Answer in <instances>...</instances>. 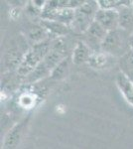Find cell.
<instances>
[{"label":"cell","instance_id":"1","mask_svg":"<svg viewBox=\"0 0 133 149\" xmlns=\"http://www.w3.org/2000/svg\"><path fill=\"white\" fill-rule=\"evenodd\" d=\"M98 10L100 6L97 1H84L83 5L76 9L74 21L70 26L71 30L79 34H86L91 24L94 22Z\"/></svg>","mask_w":133,"mask_h":149},{"label":"cell","instance_id":"2","mask_svg":"<svg viewBox=\"0 0 133 149\" xmlns=\"http://www.w3.org/2000/svg\"><path fill=\"white\" fill-rule=\"evenodd\" d=\"M130 32L118 28L116 30L110 31L107 33L102 45L101 52L106 55L121 57L127 51H129V37Z\"/></svg>","mask_w":133,"mask_h":149},{"label":"cell","instance_id":"3","mask_svg":"<svg viewBox=\"0 0 133 149\" xmlns=\"http://www.w3.org/2000/svg\"><path fill=\"white\" fill-rule=\"evenodd\" d=\"M107 31L103 27L98 24L97 22H94L91 24L88 32L86 33V44L91 48L93 52H98L101 51V45L104 41Z\"/></svg>","mask_w":133,"mask_h":149},{"label":"cell","instance_id":"4","mask_svg":"<svg viewBox=\"0 0 133 149\" xmlns=\"http://www.w3.org/2000/svg\"><path fill=\"white\" fill-rule=\"evenodd\" d=\"M95 22L103 27L107 32L119 28V14L117 9H100L95 15Z\"/></svg>","mask_w":133,"mask_h":149},{"label":"cell","instance_id":"5","mask_svg":"<svg viewBox=\"0 0 133 149\" xmlns=\"http://www.w3.org/2000/svg\"><path fill=\"white\" fill-rule=\"evenodd\" d=\"M91 50L86 42L84 41H79L77 42L76 46L74 48L72 55V62L76 65H81L89 61V59L93 56Z\"/></svg>","mask_w":133,"mask_h":149},{"label":"cell","instance_id":"6","mask_svg":"<svg viewBox=\"0 0 133 149\" xmlns=\"http://www.w3.org/2000/svg\"><path fill=\"white\" fill-rule=\"evenodd\" d=\"M115 83H116L117 88L121 92L123 97L126 100L128 103L133 105V83L128 79V77L122 72L118 73L116 74V79H115Z\"/></svg>","mask_w":133,"mask_h":149},{"label":"cell","instance_id":"7","mask_svg":"<svg viewBox=\"0 0 133 149\" xmlns=\"http://www.w3.org/2000/svg\"><path fill=\"white\" fill-rule=\"evenodd\" d=\"M41 26H43L48 33L51 35L56 36V38H62L66 36L70 32L71 28L69 26L62 24L57 21H51V20H42L40 23Z\"/></svg>","mask_w":133,"mask_h":149},{"label":"cell","instance_id":"8","mask_svg":"<svg viewBox=\"0 0 133 149\" xmlns=\"http://www.w3.org/2000/svg\"><path fill=\"white\" fill-rule=\"evenodd\" d=\"M117 10L119 14V28L129 32L133 29V7L124 5L120 6Z\"/></svg>","mask_w":133,"mask_h":149},{"label":"cell","instance_id":"9","mask_svg":"<svg viewBox=\"0 0 133 149\" xmlns=\"http://www.w3.org/2000/svg\"><path fill=\"white\" fill-rule=\"evenodd\" d=\"M27 39L29 41L32 46L34 45L40 44L42 42H45V41L51 39L50 38V34L48 33V31L41 25H36L33 26L30 30L28 31L27 34Z\"/></svg>","mask_w":133,"mask_h":149},{"label":"cell","instance_id":"10","mask_svg":"<svg viewBox=\"0 0 133 149\" xmlns=\"http://www.w3.org/2000/svg\"><path fill=\"white\" fill-rule=\"evenodd\" d=\"M25 54L21 53L20 50L17 48H12L4 55V64L8 69H18L22 63Z\"/></svg>","mask_w":133,"mask_h":149},{"label":"cell","instance_id":"11","mask_svg":"<svg viewBox=\"0 0 133 149\" xmlns=\"http://www.w3.org/2000/svg\"><path fill=\"white\" fill-rule=\"evenodd\" d=\"M22 127L23 124L22 122L16 124L10 131L7 133L5 136V140H4L3 144V149H14L16 147L17 143L20 138L21 132H22Z\"/></svg>","mask_w":133,"mask_h":149},{"label":"cell","instance_id":"12","mask_svg":"<svg viewBox=\"0 0 133 149\" xmlns=\"http://www.w3.org/2000/svg\"><path fill=\"white\" fill-rule=\"evenodd\" d=\"M51 73H52V72L47 68V66H46L42 61L35 69L33 70L32 73L29 74L28 76L26 77L25 81H27L29 84L35 83V81H38L42 80V79H44L45 77L51 76Z\"/></svg>","mask_w":133,"mask_h":149},{"label":"cell","instance_id":"13","mask_svg":"<svg viewBox=\"0 0 133 149\" xmlns=\"http://www.w3.org/2000/svg\"><path fill=\"white\" fill-rule=\"evenodd\" d=\"M119 67L123 74L133 71V51L129 50L119 58Z\"/></svg>","mask_w":133,"mask_h":149},{"label":"cell","instance_id":"14","mask_svg":"<svg viewBox=\"0 0 133 149\" xmlns=\"http://www.w3.org/2000/svg\"><path fill=\"white\" fill-rule=\"evenodd\" d=\"M69 68H70V59L69 57H67L65 60L58 65L56 68L53 70V72L51 73V77L55 80H60V79H63L64 77H66V74L69 72Z\"/></svg>","mask_w":133,"mask_h":149},{"label":"cell","instance_id":"15","mask_svg":"<svg viewBox=\"0 0 133 149\" xmlns=\"http://www.w3.org/2000/svg\"><path fill=\"white\" fill-rule=\"evenodd\" d=\"M129 49L133 51V32H131L129 37Z\"/></svg>","mask_w":133,"mask_h":149},{"label":"cell","instance_id":"16","mask_svg":"<svg viewBox=\"0 0 133 149\" xmlns=\"http://www.w3.org/2000/svg\"><path fill=\"white\" fill-rule=\"evenodd\" d=\"M126 74V76L128 77V79H129V80L133 83V71L129 72V73H127V74Z\"/></svg>","mask_w":133,"mask_h":149}]
</instances>
